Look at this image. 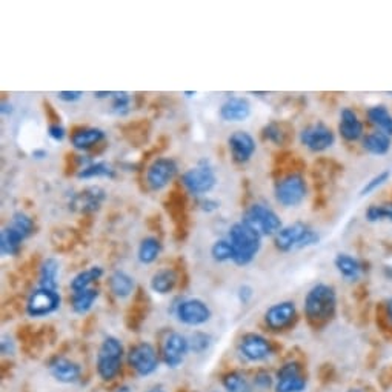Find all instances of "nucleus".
Listing matches in <instances>:
<instances>
[{
  "instance_id": "1",
  "label": "nucleus",
  "mask_w": 392,
  "mask_h": 392,
  "mask_svg": "<svg viewBox=\"0 0 392 392\" xmlns=\"http://www.w3.org/2000/svg\"><path fill=\"white\" fill-rule=\"evenodd\" d=\"M304 316L316 328L326 325L334 317L337 309V293L331 285H314L304 297Z\"/></svg>"
},
{
  "instance_id": "2",
  "label": "nucleus",
  "mask_w": 392,
  "mask_h": 392,
  "mask_svg": "<svg viewBox=\"0 0 392 392\" xmlns=\"http://www.w3.org/2000/svg\"><path fill=\"white\" fill-rule=\"evenodd\" d=\"M228 239L234 248V265L246 266L253 263L262 249V235L245 222H235L228 232Z\"/></svg>"
},
{
  "instance_id": "3",
  "label": "nucleus",
  "mask_w": 392,
  "mask_h": 392,
  "mask_svg": "<svg viewBox=\"0 0 392 392\" xmlns=\"http://www.w3.org/2000/svg\"><path fill=\"white\" fill-rule=\"evenodd\" d=\"M274 246L280 253H293V251L307 249L320 241L318 232L303 222H294L284 226L272 237Z\"/></svg>"
},
{
  "instance_id": "4",
  "label": "nucleus",
  "mask_w": 392,
  "mask_h": 392,
  "mask_svg": "<svg viewBox=\"0 0 392 392\" xmlns=\"http://www.w3.org/2000/svg\"><path fill=\"white\" fill-rule=\"evenodd\" d=\"M125 357V348L122 340L114 335H108L100 343L97 357H96V370L97 375L104 382H111L117 379V375L122 371V362Z\"/></svg>"
},
{
  "instance_id": "5",
  "label": "nucleus",
  "mask_w": 392,
  "mask_h": 392,
  "mask_svg": "<svg viewBox=\"0 0 392 392\" xmlns=\"http://www.w3.org/2000/svg\"><path fill=\"white\" fill-rule=\"evenodd\" d=\"M308 195V183L300 172H289L274 185V197L284 208H297Z\"/></svg>"
},
{
  "instance_id": "6",
  "label": "nucleus",
  "mask_w": 392,
  "mask_h": 392,
  "mask_svg": "<svg viewBox=\"0 0 392 392\" xmlns=\"http://www.w3.org/2000/svg\"><path fill=\"white\" fill-rule=\"evenodd\" d=\"M241 222H245L251 228L255 230L262 237H274L281 228V218L280 216L263 203H253L248 206L243 213Z\"/></svg>"
},
{
  "instance_id": "7",
  "label": "nucleus",
  "mask_w": 392,
  "mask_h": 392,
  "mask_svg": "<svg viewBox=\"0 0 392 392\" xmlns=\"http://www.w3.org/2000/svg\"><path fill=\"white\" fill-rule=\"evenodd\" d=\"M217 174L208 160H200L195 167L186 169L182 174V185L192 195H206L217 186Z\"/></svg>"
},
{
  "instance_id": "8",
  "label": "nucleus",
  "mask_w": 392,
  "mask_h": 392,
  "mask_svg": "<svg viewBox=\"0 0 392 392\" xmlns=\"http://www.w3.org/2000/svg\"><path fill=\"white\" fill-rule=\"evenodd\" d=\"M174 316L178 323L197 328L206 325L213 318V311H211L206 302L197 299V297H190V299H183L176 303Z\"/></svg>"
},
{
  "instance_id": "9",
  "label": "nucleus",
  "mask_w": 392,
  "mask_h": 392,
  "mask_svg": "<svg viewBox=\"0 0 392 392\" xmlns=\"http://www.w3.org/2000/svg\"><path fill=\"white\" fill-rule=\"evenodd\" d=\"M127 362L139 377H150L159 370L160 356L151 343L140 342L128 351Z\"/></svg>"
},
{
  "instance_id": "10",
  "label": "nucleus",
  "mask_w": 392,
  "mask_h": 392,
  "mask_svg": "<svg viewBox=\"0 0 392 392\" xmlns=\"http://www.w3.org/2000/svg\"><path fill=\"white\" fill-rule=\"evenodd\" d=\"M60 307L62 297L59 291L38 286L28 295L25 311L31 318H43L51 316L54 312H57Z\"/></svg>"
},
{
  "instance_id": "11",
  "label": "nucleus",
  "mask_w": 392,
  "mask_h": 392,
  "mask_svg": "<svg viewBox=\"0 0 392 392\" xmlns=\"http://www.w3.org/2000/svg\"><path fill=\"white\" fill-rule=\"evenodd\" d=\"M191 352L190 339L180 332H169L162 343L160 358L171 370L182 366L185 358Z\"/></svg>"
},
{
  "instance_id": "12",
  "label": "nucleus",
  "mask_w": 392,
  "mask_h": 392,
  "mask_svg": "<svg viewBox=\"0 0 392 392\" xmlns=\"http://www.w3.org/2000/svg\"><path fill=\"white\" fill-rule=\"evenodd\" d=\"M239 354L249 363H262L266 362L272 356L271 342L257 332H248L239 342Z\"/></svg>"
},
{
  "instance_id": "13",
  "label": "nucleus",
  "mask_w": 392,
  "mask_h": 392,
  "mask_svg": "<svg viewBox=\"0 0 392 392\" xmlns=\"http://www.w3.org/2000/svg\"><path fill=\"white\" fill-rule=\"evenodd\" d=\"M178 172V164L172 157H159L146 169V185L153 191H162Z\"/></svg>"
},
{
  "instance_id": "14",
  "label": "nucleus",
  "mask_w": 392,
  "mask_h": 392,
  "mask_svg": "<svg viewBox=\"0 0 392 392\" xmlns=\"http://www.w3.org/2000/svg\"><path fill=\"white\" fill-rule=\"evenodd\" d=\"M300 144L307 146L312 153H323L335 144L334 131L323 122L308 125L307 128L300 131Z\"/></svg>"
},
{
  "instance_id": "15",
  "label": "nucleus",
  "mask_w": 392,
  "mask_h": 392,
  "mask_svg": "<svg viewBox=\"0 0 392 392\" xmlns=\"http://www.w3.org/2000/svg\"><path fill=\"white\" fill-rule=\"evenodd\" d=\"M307 377L302 371V366L297 362H288L280 370L274 379V391L276 392H303L307 389Z\"/></svg>"
},
{
  "instance_id": "16",
  "label": "nucleus",
  "mask_w": 392,
  "mask_h": 392,
  "mask_svg": "<svg viewBox=\"0 0 392 392\" xmlns=\"http://www.w3.org/2000/svg\"><path fill=\"white\" fill-rule=\"evenodd\" d=\"M297 318V308L294 302H279L274 303L265 312V325L271 331H285L291 326Z\"/></svg>"
},
{
  "instance_id": "17",
  "label": "nucleus",
  "mask_w": 392,
  "mask_h": 392,
  "mask_svg": "<svg viewBox=\"0 0 392 392\" xmlns=\"http://www.w3.org/2000/svg\"><path fill=\"white\" fill-rule=\"evenodd\" d=\"M106 200V191L100 186H88L82 190L80 192L74 194L69 202V208L76 213L80 214H90L96 213L104 205Z\"/></svg>"
},
{
  "instance_id": "18",
  "label": "nucleus",
  "mask_w": 392,
  "mask_h": 392,
  "mask_svg": "<svg viewBox=\"0 0 392 392\" xmlns=\"http://www.w3.org/2000/svg\"><path fill=\"white\" fill-rule=\"evenodd\" d=\"M228 148L232 160L239 164L248 163L257 151L255 139L246 131H235L228 137Z\"/></svg>"
},
{
  "instance_id": "19",
  "label": "nucleus",
  "mask_w": 392,
  "mask_h": 392,
  "mask_svg": "<svg viewBox=\"0 0 392 392\" xmlns=\"http://www.w3.org/2000/svg\"><path fill=\"white\" fill-rule=\"evenodd\" d=\"M51 377L64 383V385H73L77 383L82 377V368L74 360L66 358V357H56L48 366Z\"/></svg>"
},
{
  "instance_id": "20",
  "label": "nucleus",
  "mask_w": 392,
  "mask_h": 392,
  "mask_svg": "<svg viewBox=\"0 0 392 392\" xmlns=\"http://www.w3.org/2000/svg\"><path fill=\"white\" fill-rule=\"evenodd\" d=\"M251 115V104L243 96H231L220 106V119L230 123L245 122Z\"/></svg>"
},
{
  "instance_id": "21",
  "label": "nucleus",
  "mask_w": 392,
  "mask_h": 392,
  "mask_svg": "<svg viewBox=\"0 0 392 392\" xmlns=\"http://www.w3.org/2000/svg\"><path fill=\"white\" fill-rule=\"evenodd\" d=\"M339 131L340 136L346 140V142H357V140L365 137L363 123L358 119L354 109L351 108H343L340 111Z\"/></svg>"
},
{
  "instance_id": "22",
  "label": "nucleus",
  "mask_w": 392,
  "mask_h": 392,
  "mask_svg": "<svg viewBox=\"0 0 392 392\" xmlns=\"http://www.w3.org/2000/svg\"><path fill=\"white\" fill-rule=\"evenodd\" d=\"M106 139V132L102 128L86 127L76 130L71 136V145L77 151H88L92 146H97Z\"/></svg>"
},
{
  "instance_id": "23",
  "label": "nucleus",
  "mask_w": 392,
  "mask_h": 392,
  "mask_svg": "<svg viewBox=\"0 0 392 392\" xmlns=\"http://www.w3.org/2000/svg\"><path fill=\"white\" fill-rule=\"evenodd\" d=\"M334 266H335V270L339 271L340 276L343 279H346L348 281L358 280L360 277H362V274L365 272L363 263L354 255L346 254V253H340L335 255Z\"/></svg>"
},
{
  "instance_id": "24",
  "label": "nucleus",
  "mask_w": 392,
  "mask_h": 392,
  "mask_svg": "<svg viewBox=\"0 0 392 392\" xmlns=\"http://www.w3.org/2000/svg\"><path fill=\"white\" fill-rule=\"evenodd\" d=\"M109 291L117 299H128L136 291V279L125 271H114L108 280Z\"/></svg>"
},
{
  "instance_id": "25",
  "label": "nucleus",
  "mask_w": 392,
  "mask_h": 392,
  "mask_svg": "<svg viewBox=\"0 0 392 392\" xmlns=\"http://www.w3.org/2000/svg\"><path fill=\"white\" fill-rule=\"evenodd\" d=\"M177 281H178V277L174 270L162 268L153 274V277L150 280V288H151V291L155 294L168 295L174 291Z\"/></svg>"
},
{
  "instance_id": "26",
  "label": "nucleus",
  "mask_w": 392,
  "mask_h": 392,
  "mask_svg": "<svg viewBox=\"0 0 392 392\" xmlns=\"http://www.w3.org/2000/svg\"><path fill=\"white\" fill-rule=\"evenodd\" d=\"M23 241H25V239L11 225H8L0 231V253L4 257L19 255Z\"/></svg>"
},
{
  "instance_id": "27",
  "label": "nucleus",
  "mask_w": 392,
  "mask_h": 392,
  "mask_svg": "<svg viewBox=\"0 0 392 392\" xmlns=\"http://www.w3.org/2000/svg\"><path fill=\"white\" fill-rule=\"evenodd\" d=\"M59 272H60V263L57 258L48 257L45 258L38 270V286L46 289H59Z\"/></svg>"
},
{
  "instance_id": "28",
  "label": "nucleus",
  "mask_w": 392,
  "mask_h": 392,
  "mask_svg": "<svg viewBox=\"0 0 392 392\" xmlns=\"http://www.w3.org/2000/svg\"><path fill=\"white\" fill-rule=\"evenodd\" d=\"M117 172L115 168L111 163L99 160V162H91L86 167L80 168L77 171V177L80 180H92V178H115Z\"/></svg>"
},
{
  "instance_id": "29",
  "label": "nucleus",
  "mask_w": 392,
  "mask_h": 392,
  "mask_svg": "<svg viewBox=\"0 0 392 392\" xmlns=\"http://www.w3.org/2000/svg\"><path fill=\"white\" fill-rule=\"evenodd\" d=\"M99 289L97 288H88V289H83V291H77L73 293L71 295V308L76 314L78 316H85V314H88L94 304H96L97 299H99Z\"/></svg>"
},
{
  "instance_id": "30",
  "label": "nucleus",
  "mask_w": 392,
  "mask_h": 392,
  "mask_svg": "<svg viewBox=\"0 0 392 392\" xmlns=\"http://www.w3.org/2000/svg\"><path fill=\"white\" fill-rule=\"evenodd\" d=\"M392 146V140L388 134L382 131H374L363 137V148L366 153L372 155H385L389 153Z\"/></svg>"
},
{
  "instance_id": "31",
  "label": "nucleus",
  "mask_w": 392,
  "mask_h": 392,
  "mask_svg": "<svg viewBox=\"0 0 392 392\" xmlns=\"http://www.w3.org/2000/svg\"><path fill=\"white\" fill-rule=\"evenodd\" d=\"M104 268L102 266H90L88 270H83L80 272H77L76 276L73 277V280L69 281V288H71L73 293L77 291H83V289L92 288L94 281L100 280L104 277Z\"/></svg>"
},
{
  "instance_id": "32",
  "label": "nucleus",
  "mask_w": 392,
  "mask_h": 392,
  "mask_svg": "<svg viewBox=\"0 0 392 392\" xmlns=\"http://www.w3.org/2000/svg\"><path fill=\"white\" fill-rule=\"evenodd\" d=\"M162 253V241L154 237V235H148L142 239L137 248V260L142 265H151Z\"/></svg>"
},
{
  "instance_id": "33",
  "label": "nucleus",
  "mask_w": 392,
  "mask_h": 392,
  "mask_svg": "<svg viewBox=\"0 0 392 392\" xmlns=\"http://www.w3.org/2000/svg\"><path fill=\"white\" fill-rule=\"evenodd\" d=\"M368 120H370L379 131L385 132L392 137V114L385 105H374L366 111Z\"/></svg>"
},
{
  "instance_id": "34",
  "label": "nucleus",
  "mask_w": 392,
  "mask_h": 392,
  "mask_svg": "<svg viewBox=\"0 0 392 392\" xmlns=\"http://www.w3.org/2000/svg\"><path fill=\"white\" fill-rule=\"evenodd\" d=\"M262 132H263L265 140H268V142L277 145V146H284L289 142V140H291V132H289L285 123L271 122L266 125Z\"/></svg>"
},
{
  "instance_id": "35",
  "label": "nucleus",
  "mask_w": 392,
  "mask_h": 392,
  "mask_svg": "<svg viewBox=\"0 0 392 392\" xmlns=\"http://www.w3.org/2000/svg\"><path fill=\"white\" fill-rule=\"evenodd\" d=\"M222 386L226 392H253V385L239 371H231L223 375Z\"/></svg>"
},
{
  "instance_id": "36",
  "label": "nucleus",
  "mask_w": 392,
  "mask_h": 392,
  "mask_svg": "<svg viewBox=\"0 0 392 392\" xmlns=\"http://www.w3.org/2000/svg\"><path fill=\"white\" fill-rule=\"evenodd\" d=\"M365 218L370 223L392 222V202L374 203L365 211Z\"/></svg>"
},
{
  "instance_id": "37",
  "label": "nucleus",
  "mask_w": 392,
  "mask_h": 392,
  "mask_svg": "<svg viewBox=\"0 0 392 392\" xmlns=\"http://www.w3.org/2000/svg\"><path fill=\"white\" fill-rule=\"evenodd\" d=\"M11 226L13 228L18 231L23 239H28L31 237L36 232V222L34 218L28 216L27 213H23V211H15L13 214L11 218Z\"/></svg>"
},
{
  "instance_id": "38",
  "label": "nucleus",
  "mask_w": 392,
  "mask_h": 392,
  "mask_svg": "<svg viewBox=\"0 0 392 392\" xmlns=\"http://www.w3.org/2000/svg\"><path fill=\"white\" fill-rule=\"evenodd\" d=\"M211 257L217 263H226V262H234V248L231 245L230 239H218L213 245H211Z\"/></svg>"
},
{
  "instance_id": "39",
  "label": "nucleus",
  "mask_w": 392,
  "mask_h": 392,
  "mask_svg": "<svg viewBox=\"0 0 392 392\" xmlns=\"http://www.w3.org/2000/svg\"><path fill=\"white\" fill-rule=\"evenodd\" d=\"M188 339H190V348L194 354H203V352L209 349L211 343H213L211 335L202 331H195L191 337H188Z\"/></svg>"
},
{
  "instance_id": "40",
  "label": "nucleus",
  "mask_w": 392,
  "mask_h": 392,
  "mask_svg": "<svg viewBox=\"0 0 392 392\" xmlns=\"http://www.w3.org/2000/svg\"><path fill=\"white\" fill-rule=\"evenodd\" d=\"M111 109L119 115H125L130 113L131 109V96L125 91H114L111 97Z\"/></svg>"
},
{
  "instance_id": "41",
  "label": "nucleus",
  "mask_w": 392,
  "mask_h": 392,
  "mask_svg": "<svg viewBox=\"0 0 392 392\" xmlns=\"http://www.w3.org/2000/svg\"><path fill=\"white\" fill-rule=\"evenodd\" d=\"M391 177V172L389 171H382L379 172L377 176H374L372 178L368 180V182L363 185L362 190H360V195L362 197H366V195H371L372 192H375L379 190V188H382L383 185H385L388 180Z\"/></svg>"
},
{
  "instance_id": "42",
  "label": "nucleus",
  "mask_w": 392,
  "mask_h": 392,
  "mask_svg": "<svg viewBox=\"0 0 392 392\" xmlns=\"http://www.w3.org/2000/svg\"><path fill=\"white\" fill-rule=\"evenodd\" d=\"M48 136L54 140V142H62L66 137V130L62 123H50L48 125Z\"/></svg>"
},
{
  "instance_id": "43",
  "label": "nucleus",
  "mask_w": 392,
  "mask_h": 392,
  "mask_svg": "<svg viewBox=\"0 0 392 392\" xmlns=\"http://www.w3.org/2000/svg\"><path fill=\"white\" fill-rule=\"evenodd\" d=\"M199 208L200 211L206 214H213L216 211L220 209V202L216 200V199H211V197H202L199 200Z\"/></svg>"
},
{
  "instance_id": "44",
  "label": "nucleus",
  "mask_w": 392,
  "mask_h": 392,
  "mask_svg": "<svg viewBox=\"0 0 392 392\" xmlns=\"http://www.w3.org/2000/svg\"><path fill=\"white\" fill-rule=\"evenodd\" d=\"M254 386L258 388V389H268V388L274 386V379L271 377V375H270L268 372L260 371V372H257V374H255V377H254Z\"/></svg>"
},
{
  "instance_id": "45",
  "label": "nucleus",
  "mask_w": 392,
  "mask_h": 392,
  "mask_svg": "<svg viewBox=\"0 0 392 392\" xmlns=\"http://www.w3.org/2000/svg\"><path fill=\"white\" fill-rule=\"evenodd\" d=\"M0 351L4 356H13L15 351V342L11 335H2V342H0Z\"/></svg>"
},
{
  "instance_id": "46",
  "label": "nucleus",
  "mask_w": 392,
  "mask_h": 392,
  "mask_svg": "<svg viewBox=\"0 0 392 392\" xmlns=\"http://www.w3.org/2000/svg\"><path fill=\"white\" fill-rule=\"evenodd\" d=\"M57 97L62 102H66V104H74V102L80 100L83 97L82 91H60L57 92Z\"/></svg>"
},
{
  "instance_id": "47",
  "label": "nucleus",
  "mask_w": 392,
  "mask_h": 392,
  "mask_svg": "<svg viewBox=\"0 0 392 392\" xmlns=\"http://www.w3.org/2000/svg\"><path fill=\"white\" fill-rule=\"evenodd\" d=\"M237 295H239V300H240V303L246 304V303H249L251 300H253V297H254V289L251 288L249 285H241V286H239Z\"/></svg>"
},
{
  "instance_id": "48",
  "label": "nucleus",
  "mask_w": 392,
  "mask_h": 392,
  "mask_svg": "<svg viewBox=\"0 0 392 392\" xmlns=\"http://www.w3.org/2000/svg\"><path fill=\"white\" fill-rule=\"evenodd\" d=\"M31 155H33L36 160H43V159H46V157H48V151L43 150V148H37V150L31 153Z\"/></svg>"
},
{
  "instance_id": "49",
  "label": "nucleus",
  "mask_w": 392,
  "mask_h": 392,
  "mask_svg": "<svg viewBox=\"0 0 392 392\" xmlns=\"http://www.w3.org/2000/svg\"><path fill=\"white\" fill-rule=\"evenodd\" d=\"M114 91H97L94 92V97L96 99H111Z\"/></svg>"
},
{
  "instance_id": "50",
  "label": "nucleus",
  "mask_w": 392,
  "mask_h": 392,
  "mask_svg": "<svg viewBox=\"0 0 392 392\" xmlns=\"http://www.w3.org/2000/svg\"><path fill=\"white\" fill-rule=\"evenodd\" d=\"M0 113H2L4 115L11 114L13 113V105L8 104V102H2V105H0Z\"/></svg>"
},
{
  "instance_id": "51",
  "label": "nucleus",
  "mask_w": 392,
  "mask_h": 392,
  "mask_svg": "<svg viewBox=\"0 0 392 392\" xmlns=\"http://www.w3.org/2000/svg\"><path fill=\"white\" fill-rule=\"evenodd\" d=\"M385 312H386V317L389 320V323L392 325V299H388L385 302Z\"/></svg>"
},
{
  "instance_id": "52",
  "label": "nucleus",
  "mask_w": 392,
  "mask_h": 392,
  "mask_svg": "<svg viewBox=\"0 0 392 392\" xmlns=\"http://www.w3.org/2000/svg\"><path fill=\"white\" fill-rule=\"evenodd\" d=\"M114 392H132V389L128 385H122V386L117 388Z\"/></svg>"
},
{
  "instance_id": "53",
  "label": "nucleus",
  "mask_w": 392,
  "mask_h": 392,
  "mask_svg": "<svg viewBox=\"0 0 392 392\" xmlns=\"http://www.w3.org/2000/svg\"><path fill=\"white\" fill-rule=\"evenodd\" d=\"M146 392H167V391H163L162 388H153V389H148Z\"/></svg>"
},
{
  "instance_id": "54",
  "label": "nucleus",
  "mask_w": 392,
  "mask_h": 392,
  "mask_svg": "<svg viewBox=\"0 0 392 392\" xmlns=\"http://www.w3.org/2000/svg\"><path fill=\"white\" fill-rule=\"evenodd\" d=\"M185 96H186V97H192V96H195V92H191V91H186V92H185Z\"/></svg>"
},
{
  "instance_id": "55",
  "label": "nucleus",
  "mask_w": 392,
  "mask_h": 392,
  "mask_svg": "<svg viewBox=\"0 0 392 392\" xmlns=\"http://www.w3.org/2000/svg\"><path fill=\"white\" fill-rule=\"evenodd\" d=\"M349 392H362V391H358V389H352V391H349Z\"/></svg>"
}]
</instances>
